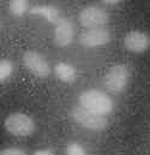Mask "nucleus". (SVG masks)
<instances>
[{
	"label": "nucleus",
	"instance_id": "nucleus-1",
	"mask_svg": "<svg viewBox=\"0 0 150 155\" xmlns=\"http://www.w3.org/2000/svg\"><path fill=\"white\" fill-rule=\"evenodd\" d=\"M79 106L97 116H107L113 111V101L111 97L97 89L85 90L79 95Z\"/></svg>",
	"mask_w": 150,
	"mask_h": 155
},
{
	"label": "nucleus",
	"instance_id": "nucleus-12",
	"mask_svg": "<svg viewBox=\"0 0 150 155\" xmlns=\"http://www.w3.org/2000/svg\"><path fill=\"white\" fill-rule=\"evenodd\" d=\"M8 10L11 15L16 17H22L28 11V1L27 0H12L8 4Z\"/></svg>",
	"mask_w": 150,
	"mask_h": 155
},
{
	"label": "nucleus",
	"instance_id": "nucleus-6",
	"mask_svg": "<svg viewBox=\"0 0 150 155\" xmlns=\"http://www.w3.org/2000/svg\"><path fill=\"white\" fill-rule=\"evenodd\" d=\"M23 63L25 68L38 78H47L51 75V66L46 58L36 51L29 49L23 54Z\"/></svg>",
	"mask_w": 150,
	"mask_h": 155
},
{
	"label": "nucleus",
	"instance_id": "nucleus-4",
	"mask_svg": "<svg viewBox=\"0 0 150 155\" xmlns=\"http://www.w3.org/2000/svg\"><path fill=\"white\" fill-rule=\"evenodd\" d=\"M71 116L76 123L84 129L93 130V131H101L108 126V120L102 116H97L93 112L84 110L80 106L73 107Z\"/></svg>",
	"mask_w": 150,
	"mask_h": 155
},
{
	"label": "nucleus",
	"instance_id": "nucleus-5",
	"mask_svg": "<svg viewBox=\"0 0 150 155\" xmlns=\"http://www.w3.org/2000/svg\"><path fill=\"white\" fill-rule=\"evenodd\" d=\"M78 19L80 25L86 29L103 28L109 22V15L99 6H88L80 11Z\"/></svg>",
	"mask_w": 150,
	"mask_h": 155
},
{
	"label": "nucleus",
	"instance_id": "nucleus-11",
	"mask_svg": "<svg viewBox=\"0 0 150 155\" xmlns=\"http://www.w3.org/2000/svg\"><path fill=\"white\" fill-rule=\"evenodd\" d=\"M54 74L61 82L65 83H72L77 78V70L67 63H58L54 68Z\"/></svg>",
	"mask_w": 150,
	"mask_h": 155
},
{
	"label": "nucleus",
	"instance_id": "nucleus-17",
	"mask_svg": "<svg viewBox=\"0 0 150 155\" xmlns=\"http://www.w3.org/2000/svg\"><path fill=\"white\" fill-rule=\"evenodd\" d=\"M102 2L108 4V5H116V4H120L121 1H119V0H106V1H102Z\"/></svg>",
	"mask_w": 150,
	"mask_h": 155
},
{
	"label": "nucleus",
	"instance_id": "nucleus-13",
	"mask_svg": "<svg viewBox=\"0 0 150 155\" xmlns=\"http://www.w3.org/2000/svg\"><path fill=\"white\" fill-rule=\"evenodd\" d=\"M13 72V64L8 59H0V82L6 81Z\"/></svg>",
	"mask_w": 150,
	"mask_h": 155
},
{
	"label": "nucleus",
	"instance_id": "nucleus-14",
	"mask_svg": "<svg viewBox=\"0 0 150 155\" xmlns=\"http://www.w3.org/2000/svg\"><path fill=\"white\" fill-rule=\"evenodd\" d=\"M66 155H86V153L79 143L72 142L66 148Z\"/></svg>",
	"mask_w": 150,
	"mask_h": 155
},
{
	"label": "nucleus",
	"instance_id": "nucleus-8",
	"mask_svg": "<svg viewBox=\"0 0 150 155\" xmlns=\"http://www.w3.org/2000/svg\"><path fill=\"white\" fill-rule=\"evenodd\" d=\"M75 36V27L69 18L60 17L55 23L54 29V41L58 47H67L72 43Z\"/></svg>",
	"mask_w": 150,
	"mask_h": 155
},
{
	"label": "nucleus",
	"instance_id": "nucleus-10",
	"mask_svg": "<svg viewBox=\"0 0 150 155\" xmlns=\"http://www.w3.org/2000/svg\"><path fill=\"white\" fill-rule=\"evenodd\" d=\"M30 13L42 16L47 19V22L53 23V24H55L60 19L59 10L53 5H36V6L31 7Z\"/></svg>",
	"mask_w": 150,
	"mask_h": 155
},
{
	"label": "nucleus",
	"instance_id": "nucleus-2",
	"mask_svg": "<svg viewBox=\"0 0 150 155\" xmlns=\"http://www.w3.org/2000/svg\"><path fill=\"white\" fill-rule=\"evenodd\" d=\"M4 127L13 136L27 137L35 131V123L33 118L24 113H11L10 116L6 117L4 121Z\"/></svg>",
	"mask_w": 150,
	"mask_h": 155
},
{
	"label": "nucleus",
	"instance_id": "nucleus-3",
	"mask_svg": "<svg viewBox=\"0 0 150 155\" xmlns=\"http://www.w3.org/2000/svg\"><path fill=\"white\" fill-rule=\"evenodd\" d=\"M130 76L131 74H130L129 68L124 64H118L108 70V72L106 74L105 79H103V84L107 90L116 94V93L122 91L126 88L130 81Z\"/></svg>",
	"mask_w": 150,
	"mask_h": 155
},
{
	"label": "nucleus",
	"instance_id": "nucleus-7",
	"mask_svg": "<svg viewBox=\"0 0 150 155\" xmlns=\"http://www.w3.org/2000/svg\"><path fill=\"white\" fill-rule=\"evenodd\" d=\"M112 39L111 31L107 28H95V29H88L84 31L80 38L79 42L82 46L88 47V48H94V47H100L103 45H107Z\"/></svg>",
	"mask_w": 150,
	"mask_h": 155
},
{
	"label": "nucleus",
	"instance_id": "nucleus-15",
	"mask_svg": "<svg viewBox=\"0 0 150 155\" xmlns=\"http://www.w3.org/2000/svg\"><path fill=\"white\" fill-rule=\"evenodd\" d=\"M0 155H27V153L17 147H10V148H5L0 150Z\"/></svg>",
	"mask_w": 150,
	"mask_h": 155
},
{
	"label": "nucleus",
	"instance_id": "nucleus-9",
	"mask_svg": "<svg viewBox=\"0 0 150 155\" xmlns=\"http://www.w3.org/2000/svg\"><path fill=\"white\" fill-rule=\"evenodd\" d=\"M124 46L127 51L132 53H143L150 46L149 35L141 30L130 31L124 40Z\"/></svg>",
	"mask_w": 150,
	"mask_h": 155
},
{
	"label": "nucleus",
	"instance_id": "nucleus-16",
	"mask_svg": "<svg viewBox=\"0 0 150 155\" xmlns=\"http://www.w3.org/2000/svg\"><path fill=\"white\" fill-rule=\"evenodd\" d=\"M33 155H54V152L52 149H38L34 152Z\"/></svg>",
	"mask_w": 150,
	"mask_h": 155
}]
</instances>
